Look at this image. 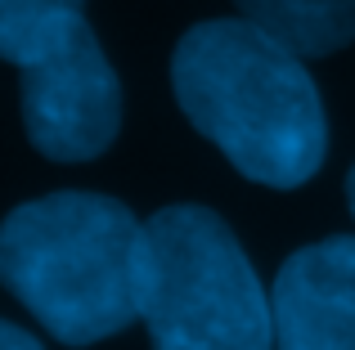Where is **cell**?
I'll return each instance as SVG.
<instances>
[{
	"label": "cell",
	"instance_id": "cell-1",
	"mask_svg": "<svg viewBox=\"0 0 355 350\" xmlns=\"http://www.w3.org/2000/svg\"><path fill=\"white\" fill-rule=\"evenodd\" d=\"M171 95L252 184L302 189L329 158V117L306 59L248 18H207L175 41Z\"/></svg>",
	"mask_w": 355,
	"mask_h": 350
},
{
	"label": "cell",
	"instance_id": "cell-2",
	"mask_svg": "<svg viewBox=\"0 0 355 350\" xmlns=\"http://www.w3.org/2000/svg\"><path fill=\"white\" fill-rule=\"evenodd\" d=\"M144 225L108 193H45L0 220V288L63 346H95L139 319Z\"/></svg>",
	"mask_w": 355,
	"mask_h": 350
},
{
	"label": "cell",
	"instance_id": "cell-3",
	"mask_svg": "<svg viewBox=\"0 0 355 350\" xmlns=\"http://www.w3.org/2000/svg\"><path fill=\"white\" fill-rule=\"evenodd\" d=\"M139 319L153 350H275L270 292L234 229L198 202L144 220Z\"/></svg>",
	"mask_w": 355,
	"mask_h": 350
},
{
	"label": "cell",
	"instance_id": "cell-4",
	"mask_svg": "<svg viewBox=\"0 0 355 350\" xmlns=\"http://www.w3.org/2000/svg\"><path fill=\"white\" fill-rule=\"evenodd\" d=\"M18 72L23 131L41 158L72 167L108 153L121 131V81L86 18H77L41 59Z\"/></svg>",
	"mask_w": 355,
	"mask_h": 350
},
{
	"label": "cell",
	"instance_id": "cell-5",
	"mask_svg": "<svg viewBox=\"0 0 355 350\" xmlns=\"http://www.w3.org/2000/svg\"><path fill=\"white\" fill-rule=\"evenodd\" d=\"M275 350H355V238L306 243L270 283Z\"/></svg>",
	"mask_w": 355,
	"mask_h": 350
},
{
	"label": "cell",
	"instance_id": "cell-6",
	"mask_svg": "<svg viewBox=\"0 0 355 350\" xmlns=\"http://www.w3.org/2000/svg\"><path fill=\"white\" fill-rule=\"evenodd\" d=\"M239 18L270 32L302 59H324L355 41V0H234Z\"/></svg>",
	"mask_w": 355,
	"mask_h": 350
},
{
	"label": "cell",
	"instance_id": "cell-7",
	"mask_svg": "<svg viewBox=\"0 0 355 350\" xmlns=\"http://www.w3.org/2000/svg\"><path fill=\"white\" fill-rule=\"evenodd\" d=\"M86 9V0H0V59L27 68L36 63Z\"/></svg>",
	"mask_w": 355,
	"mask_h": 350
},
{
	"label": "cell",
	"instance_id": "cell-8",
	"mask_svg": "<svg viewBox=\"0 0 355 350\" xmlns=\"http://www.w3.org/2000/svg\"><path fill=\"white\" fill-rule=\"evenodd\" d=\"M0 350H45L41 342H36L27 328L9 324V319H0Z\"/></svg>",
	"mask_w": 355,
	"mask_h": 350
},
{
	"label": "cell",
	"instance_id": "cell-9",
	"mask_svg": "<svg viewBox=\"0 0 355 350\" xmlns=\"http://www.w3.org/2000/svg\"><path fill=\"white\" fill-rule=\"evenodd\" d=\"M347 207H351V220H355V167L347 171Z\"/></svg>",
	"mask_w": 355,
	"mask_h": 350
}]
</instances>
